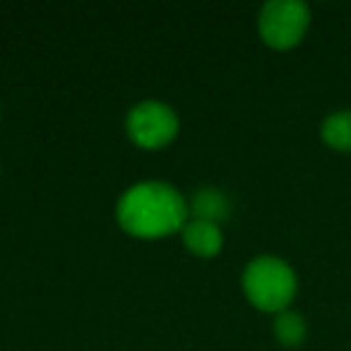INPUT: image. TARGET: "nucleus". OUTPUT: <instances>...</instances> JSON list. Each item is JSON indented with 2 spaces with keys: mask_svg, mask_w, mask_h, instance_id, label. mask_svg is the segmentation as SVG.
I'll list each match as a JSON object with an SVG mask.
<instances>
[{
  "mask_svg": "<svg viewBox=\"0 0 351 351\" xmlns=\"http://www.w3.org/2000/svg\"><path fill=\"white\" fill-rule=\"evenodd\" d=\"M243 291L260 311L282 313L296 296V274L274 255H260L243 272Z\"/></svg>",
  "mask_w": 351,
  "mask_h": 351,
  "instance_id": "obj_2",
  "label": "nucleus"
},
{
  "mask_svg": "<svg viewBox=\"0 0 351 351\" xmlns=\"http://www.w3.org/2000/svg\"><path fill=\"white\" fill-rule=\"evenodd\" d=\"M128 135L135 145L156 149V147L169 145L178 132V116L176 111L164 101L147 99L132 106L125 118Z\"/></svg>",
  "mask_w": 351,
  "mask_h": 351,
  "instance_id": "obj_4",
  "label": "nucleus"
},
{
  "mask_svg": "<svg viewBox=\"0 0 351 351\" xmlns=\"http://www.w3.org/2000/svg\"><path fill=\"white\" fill-rule=\"evenodd\" d=\"M193 219H205L212 221V224H219L221 219H226L231 212V202L219 188H200V191L193 195L191 205Z\"/></svg>",
  "mask_w": 351,
  "mask_h": 351,
  "instance_id": "obj_6",
  "label": "nucleus"
},
{
  "mask_svg": "<svg viewBox=\"0 0 351 351\" xmlns=\"http://www.w3.org/2000/svg\"><path fill=\"white\" fill-rule=\"evenodd\" d=\"M322 140L339 152H351V111H335L322 123Z\"/></svg>",
  "mask_w": 351,
  "mask_h": 351,
  "instance_id": "obj_7",
  "label": "nucleus"
},
{
  "mask_svg": "<svg viewBox=\"0 0 351 351\" xmlns=\"http://www.w3.org/2000/svg\"><path fill=\"white\" fill-rule=\"evenodd\" d=\"M274 335L284 346H296L306 337V322L298 313L282 311L277 313V320H274Z\"/></svg>",
  "mask_w": 351,
  "mask_h": 351,
  "instance_id": "obj_8",
  "label": "nucleus"
},
{
  "mask_svg": "<svg viewBox=\"0 0 351 351\" xmlns=\"http://www.w3.org/2000/svg\"><path fill=\"white\" fill-rule=\"evenodd\" d=\"M311 25V10L301 0H269L258 17L260 36L272 49H291Z\"/></svg>",
  "mask_w": 351,
  "mask_h": 351,
  "instance_id": "obj_3",
  "label": "nucleus"
},
{
  "mask_svg": "<svg viewBox=\"0 0 351 351\" xmlns=\"http://www.w3.org/2000/svg\"><path fill=\"white\" fill-rule=\"evenodd\" d=\"M181 234L188 250H193L195 255H202V258L217 255L221 250V243H224L219 224H212V221L205 219H188V224L183 226Z\"/></svg>",
  "mask_w": 351,
  "mask_h": 351,
  "instance_id": "obj_5",
  "label": "nucleus"
},
{
  "mask_svg": "<svg viewBox=\"0 0 351 351\" xmlns=\"http://www.w3.org/2000/svg\"><path fill=\"white\" fill-rule=\"evenodd\" d=\"M118 224L140 239H161L188 224V202L173 186L161 181L135 183L121 195L116 207Z\"/></svg>",
  "mask_w": 351,
  "mask_h": 351,
  "instance_id": "obj_1",
  "label": "nucleus"
}]
</instances>
